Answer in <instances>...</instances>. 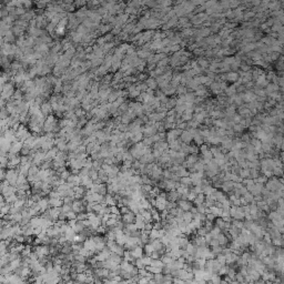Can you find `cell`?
I'll list each match as a JSON object with an SVG mask.
<instances>
[{"label": "cell", "instance_id": "obj_1", "mask_svg": "<svg viewBox=\"0 0 284 284\" xmlns=\"http://www.w3.org/2000/svg\"><path fill=\"white\" fill-rule=\"evenodd\" d=\"M264 188L271 191V192H273V191H276V190H283V183H281L279 181V179L273 175V177L267 179V181L264 183Z\"/></svg>", "mask_w": 284, "mask_h": 284}, {"label": "cell", "instance_id": "obj_2", "mask_svg": "<svg viewBox=\"0 0 284 284\" xmlns=\"http://www.w3.org/2000/svg\"><path fill=\"white\" fill-rule=\"evenodd\" d=\"M18 175H19L18 169H16V168H10V169L6 172V179H5V180H7L8 182H9V184L15 186L16 183H17Z\"/></svg>", "mask_w": 284, "mask_h": 284}, {"label": "cell", "instance_id": "obj_3", "mask_svg": "<svg viewBox=\"0 0 284 284\" xmlns=\"http://www.w3.org/2000/svg\"><path fill=\"white\" fill-rule=\"evenodd\" d=\"M230 216L232 219H235V220H244V212L242 205L240 207H231L230 208Z\"/></svg>", "mask_w": 284, "mask_h": 284}, {"label": "cell", "instance_id": "obj_4", "mask_svg": "<svg viewBox=\"0 0 284 284\" xmlns=\"http://www.w3.org/2000/svg\"><path fill=\"white\" fill-rule=\"evenodd\" d=\"M165 204H167V199H165V198H162L160 197V195L154 198V204H153V207L157 209L159 212H161L162 210L165 209Z\"/></svg>", "mask_w": 284, "mask_h": 284}, {"label": "cell", "instance_id": "obj_5", "mask_svg": "<svg viewBox=\"0 0 284 284\" xmlns=\"http://www.w3.org/2000/svg\"><path fill=\"white\" fill-rule=\"evenodd\" d=\"M22 147H23V143H22L20 140H16V141L11 142L9 153H10V154H18V153H20V151H21Z\"/></svg>", "mask_w": 284, "mask_h": 284}, {"label": "cell", "instance_id": "obj_6", "mask_svg": "<svg viewBox=\"0 0 284 284\" xmlns=\"http://www.w3.org/2000/svg\"><path fill=\"white\" fill-rule=\"evenodd\" d=\"M21 157H19L18 154H10L8 157V167L9 168H17L20 164Z\"/></svg>", "mask_w": 284, "mask_h": 284}, {"label": "cell", "instance_id": "obj_7", "mask_svg": "<svg viewBox=\"0 0 284 284\" xmlns=\"http://www.w3.org/2000/svg\"><path fill=\"white\" fill-rule=\"evenodd\" d=\"M121 220L124 224H128V223H133L135 220V214L132 211H128L127 213L124 214H121Z\"/></svg>", "mask_w": 284, "mask_h": 284}, {"label": "cell", "instance_id": "obj_8", "mask_svg": "<svg viewBox=\"0 0 284 284\" xmlns=\"http://www.w3.org/2000/svg\"><path fill=\"white\" fill-rule=\"evenodd\" d=\"M177 204L180 209H182L183 211H190L191 208L193 207V203L189 200H178Z\"/></svg>", "mask_w": 284, "mask_h": 284}, {"label": "cell", "instance_id": "obj_9", "mask_svg": "<svg viewBox=\"0 0 284 284\" xmlns=\"http://www.w3.org/2000/svg\"><path fill=\"white\" fill-rule=\"evenodd\" d=\"M211 195L213 197L214 201H218V202H223L224 200H226V199H228V197L225 195V192L220 191V190H218V189H215L214 192L212 193Z\"/></svg>", "mask_w": 284, "mask_h": 284}, {"label": "cell", "instance_id": "obj_10", "mask_svg": "<svg viewBox=\"0 0 284 284\" xmlns=\"http://www.w3.org/2000/svg\"><path fill=\"white\" fill-rule=\"evenodd\" d=\"M180 139H181V141H182V142L190 144V143L192 142V140H193V137H192V134L190 133L189 130L186 129V130H183L182 133L180 134Z\"/></svg>", "mask_w": 284, "mask_h": 284}, {"label": "cell", "instance_id": "obj_11", "mask_svg": "<svg viewBox=\"0 0 284 284\" xmlns=\"http://www.w3.org/2000/svg\"><path fill=\"white\" fill-rule=\"evenodd\" d=\"M37 204H38V207H39L40 213H44V211H47L48 209H49V207H50L49 200H48V199H42V198L37 202Z\"/></svg>", "mask_w": 284, "mask_h": 284}, {"label": "cell", "instance_id": "obj_12", "mask_svg": "<svg viewBox=\"0 0 284 284\" xmlns=\"http://www.w3.org/2000/svg\"><path fill=\"white\" fill-rule=\"evenodd\" d=\"M242 100H243V102L250 103V102L256 100V95L252 91H246L244 95H242Z\"/></svg>", "mask_w": 284, "mask_h": 284}, {"label": "cell", "instance_id": "obj_13", "mask_svg": "<svg viewBox=\"0 0 284 284\" xmlns=\"http://www.w3.org/2000/svg\"><path fill=\"white\" fill-rule=\"evenodd\" d=\"M233 181H230V180H226V181H223L222 184H221V189H222L223 192L230 193L232 190H233Z\"/></svg>", "mask_w": 284, "mask_h": 284}, {"label": "cell", "instance_id": "obj_14", "mask_svg": "<svg viewBox=\"0 0 284 284\" xmlns=\"http://www.w3.org/2000/svg\"><path fill=\"white\" fill-rule=\"evenodd\" d=\"M237 258H239V255L235 254L234 252H230V253L225 254V263H226V265H230V264H233V263H235V262H237Z\"/></svg>", "mask_w": 284, "mask_h": 284}, {"label": "cell", "instance_id": "obj_15", "mask_svg": "<svg viewBox=\"0 0 284 284\" xmlns=\"http://www.w3.org/2000/svg\"><path fill=\"white\" fill-rule=\"evenodd\" d=\"M216 240L219 242V245H221V246H226V244L229 243V239L222 231L216 235Z\"/></svg>", "mask_w": 284, "mask_h": 284}, {"label": "cell", "instance_id": "obj_16", "mask_svg": "<svg viewBox=\"0 0 284 284\" xmlns=\"http://www.w3.org/2000/svg\"><path fill=\"white\" fill-rule=\"evenodd\" d=\"M255 81H256V86L260 88H264L266 86V84L269 83L267 82V79H266V77L264 73H262V74H260L256 79H255Z\"/></svg>", "mask_w": 284, "mask_h": 284}, {"label": "cell", "instance_id": "obj_17", "mask_svg": "<svg viewBox=\"0 0 284 284\" xmlns=\"http://www.w3.org/2000/svg\"><path fill=\"white\" fill-rule=\"evenodd\" d=\"M167 200L177 202L178 200H180V194L177 192V190H171V191H169V193L167 194Z\"/></svg>", "mask_w": 284, "mask_h": 284}, {"label": "cell", "instance_id": "obj_18", "mask_svg": "<svg viewBox=\"0 0 284 284\" xmlns=\"http://www.w3.org/2000/svg\"><path fill=\"white\" fill-rule=\"evenodd\" d=\"M98 180L100 181L101 183H107L108 182V180H109V177H108V173H107L103 169H100L98 171Z\"/></svg>", "mask_w": 284, "mask_h": 284}, {"label": "cell", "instance_id": "obj_19", "mask_svg": "<svg viewBox=\"0 0 284 284\" xmlns=\"http://www.w3.org/2000/svg\"><path fill=\"white\" fill-rule=\"evenodd\" d=\"M48 200H49V204H50L51 207H53V208H59L63 203L61 198H49Z\"/></svg>", "mask_w": 284, "mask_h": 284}, {"label": "cell", "instance_id": "obj_20", "mask_svg": "<svg viewBox=\"0 0 284 284\" xmlns=\"http://www.w3.org/2000/svg\"><path fill=\"white\" fill-rule=\"evenodd\" d=\"M189 242H190V240L188 239V235H186V234H181V235L179 237V248L186 249V246L188 245Z\"/></svg>", "mask_w": 284, "mask_h": 284}, {"label": "cell", "instance_id": "obj_21", "mask_svg": "<svg viewBox=\"0 0 284 284\" xmlns=\"http://www.w3.org/2000/svg\"><path fill=\"white\" fill-rule=\"evenodd\" d=\"M131 253L135 259H138V258H142V256H143V253H144V252H143V248H142V246L137 245V246H134V248L131 250Z\"/></svg>", "mask_w": 284, "mask_h": 284}, {"label": "cell", "instance_id": "obj_22", "mask_svg": "<svg viewBox=\"0 0 284 284\" xmlns=\"http://www.w3.org/2000/svg\"><path fill=\"white\" fill-rule=\"evenodd\" d=\"M181 143H182L181 139H180V140H179V139H175L174 141H172V142H170V143H169V149L174 150V151H180Z\"/></svg>", "mask_w": 284, "mask_h": 284}, {"label": "cell", "instance_id": "obj_23", "mask_svg": "<svg viewBox=\"0 0 284 284\" xmlns=\"http://www.w3.org/2000/svg\"><path fill=\"white\" fill-rule=\"evenodd\" d=\"M197 248H198L197 245H195V244H194L192 241H191V242H189V243H188V245L186 246V252H188L190 255L195 256V253H197Z\"/></svg>", "mask_w": 284, "mask_h": 284}, {"label": "cell", "instance_id": "obj_24", "mask_svg": "<svg viewBox=\"0 0 284 284\" xmlns=\"http://www.w3.org/2000/svg\"><path fill=\"white\" fill-rule=\"evenodd\" d=\"M239 73L237 72H233V71H231V72H229L228 74H225V80L230 81V82H237V80H239Z\"/></svg>", "mask_w": 284, "mask_h": 284}, {"label": "cell", "instance_id": "obj_25", "mask_svg": "<svg viewBox=\"0 0 284 284\" xmlns=\"http://www.w3.org/2000/svg\"><path fill=\"white\" fill-rule=\"evenodd\" d=\"M146 84L148 86V88L149 89H151V90H156L157 89V87H158V82H157V80L154 79V78H147V80H146Z\"/></svg>", "mask_w": 284, "mask_h": 284}, {"label": "cell", "instance_id": "obj_26", "mask_svg": "<svg viewBox=\"0 0 284 284\" xmlns=\"http://www.w3.org/2000/svg\"><path fill=\"white\" fill-rule=\"evenodd\" d=\"M151 55H152V53H151V51L147 50V49H143V48H142V50H140V51H138V52H137L138 58L142 59V60H143V59H148Z\"/></svg>", "mask_w": 284, "mask_h": 284}, {"label": "cell", "instance_id": "obj_27", "mask_svg": "<svg viewBox=\"0 0 284 284\" xmlns=\"http://www.w3.org/2000/svg\"><path fill=\"white\" fill-rule=\"evenodd\" d=\"M84 224H83V222L82 221H80V220H77V222H76V224L72 226V229L74 230V232L76 233H81L82 231L84 230Z\"/></svg>", "mask_w": 284, "mask_h": 284}, {"label": "cell", "instance_id": "obj_28", "mask_svg": "<svg viewBox=\"0 0 284 284\" xmlns=\"http://www.w3.org/2000/svg\"><path fill=\"white\" fill-rule=\"evenodd\" d=\"M204 200H205V195H204L203 193H198L195 198H194V200L192 201V203L195 204V205H199V204L204 203Z\"/></svg>", "mask_w": 284, "mask_h": 284}, {"label": "cell", "instance_id": "obj_29", "mask_svg": "<svg viewBox=\"0 0 284 284\" xmlns=\"http://www.w3.org/2000/svg\"><path fill=\"white\" fill-rule=\"evenodd\" d=\"M265 92L266 95H269V93H271V92H274V91H279V86H277L276 83H267L265 86Z\"/></svg>", "mask_w": 284, "mask_h": 284}, {"label": "cell", "instance_id": "obj_30", "mask_svg": "<svg viewBox=\"0 0 284 284\" xmlns=\"http://www.w3.org/2000/svg\"><path fill=\"white\" fill-rule=\"evenodd\" d=\"M224 92H225L226 97H232V95H237V87H235L234 84L230 86V87H226Z\"/></svg>", "mask_w": 284, "mask_h": 284}, {"label": "cell", "instance_id": "obj_31", "mask_svg": "<svg viewBox=\"0 0 284 284\" xmlns=\"http://www.w3.org/2000/svg\"><path fill=\"white\" fill-rule=\"evenodd\" d=\"M151 244H152V246H153V249H154V251H160L161 249L164 248V245L162 244V242H161L159 239L153 240L152 242H151Z\"/></svg>", "mask_w": 284, "mask_h": 284}, {"label": "cell", "instance_id": "obj_32", "mask_svg": "<svg viewBox=\"0 0 284 284\" xmlns=\"http://www.w3.org/2000/svg\"><path fill=\"white\" fill-rule=\"evenodd\" d=\"M182 219H183V221H184V223H186V224H189V223L192 221L193 215H192V213H191L190 211H184V212H183V214H182Z\"/></svg>", "mask_w": 284, "mask_h": 284}, {"label": "cell", "instance_id": "obj_33", "mask_svg": "<svg viewBox=\"0 0 284 284\" xmlns=\"http://www.w3.org/2000/svg\"><path fill=\"white\" fill-rule=\"evenodd\" d=\"M164 183H165V190H167V191L175 190V182L173 181V180H171V179H169V180H164Z\"/></svg>", "mask_w": 284, "mask_h": 284}, {"label": "cell", "instance_id": "obj_34", "mask_svg": "<svg viewBox=\"0 0 284 284\" xmlns=\"http://www.w3.org/2000/svg\"><path fill=\"white\" fill-rule=\"evenodd\" d=\"M242 198H243L244 200L246 201V203H248V204H249V203H251V202H253V201H254V195H253V194H252L251 192H249V191H248V192L244 193L243 195H242Z\"/></svg>", "mask_w": 284, "mask_h": 284}, {"label": "cell", "instance_id": "obj_35", "mask_svg": "<svg viewBox=\"0 0 284 284\" xmlns=\"http://www.w3.org/2000/svg\"><path fill=\"white\" fill-rule=\"evenodd\" d=\"M163 279H164V274L161 272V273H156L153 275V281L154 283H163Z\"/></svg>", "mask_w": 284, "mask_h": 284}, {"label": "cell", "instance_id": "obj_36", "mask_svg": "<svg viewBox=\"0 0 284 284\" xmlns=\"http://www.w3.org/2000/svg\"><path fill=\"white\" fill-rule=\"evenodd\" d=\"M197 62H198V65H199V67H201L202 69H207V68L209 67V65H210L208 60L204 59V58H200Z\"/></svg>", "mask_w": 284, "mask_h": 284}, {"label": "cell", "instance_id": "obj_37", "mask_svg": "<svg viewBox=\"0 0 284 284\" xmlns=\"http://www.w3.org/2000/svg\"><path fill=\"white\" fill-rule=\"evenodd\" d=\"M244 129H245V128L240 123H234L233 128H232V130L234 131V133H237V134H239V133H242Z\"/></svg>", "mask_w": 284, "mask_h": 284}, {"label": "cell", "instance_id": "obj_38", "mask_svg": "<svg viewBox=\"0 0 284 284\" xmlns=\"http://www.w3.org/2000/svg\"><path fill=\"white\" fill-rule=\"evenodd\" d=\"M193 140H194V142H195V144L199 147H200L202 143H204V138L200 134V133H198L197 135H194V137H193Z\"/></svg>", "mask_w": 284, "mask_h": 284}, {"label": "cell", "instance_id": "obj_39", "mask_svg": "<svg viewBox=\"0 0 284 284\" xmlns=\"http://www.w3.org/2000/svg\"><path fill=\"white\" fill-rule=\"evenodd\" d=\"M211 252L213 253V254L216 256L218 254H220V253H222V250H223V246H221V245H215V246H211Z\"/></svg>", "mask_w": 284, "mask_h": 284}, {"label": "cell", "instance_id": "obj_40", "mask_svg": "<svg viewBox=\"0 0 284 284\" xmlns=\"http://www.w3.org/2000/svg\"><path fill=\"white\" fill-rule=\"evenodd\" d=\"M50 111H51L50 104H49V103H44V104H42V108H41V113H42L44 116H47Z\"/></svg>", "mask_w": 284, "mask_h": 284}, {"label": "cell", "instance_id": "obj_41", "mask_svg": "<svg viewBox=\"0 0 284 284\" xmlns=\"http://www.w3.org/2000/svg\"><path fill=\"white\" fill-rule=\"evenodd\" d=\"M150 265L151 266H156V267H161L162 269V266H163V262L161 261V259H152V261H151V263H150Z\"/></svg>", "mask_w": 284, "mask_h": 284}, {"label": "cell", "instance_id": "obj_42", "mask_svg": "<svg viewBox=\"0 0 284 284\" xmlns=\"http://www.w3.org/2000/svg\"><path fill=\"white\" fill-rule=\"evenodd\" d=\"M149 237H151V239H153V240H156V239H160L159 230H156V229L151 230V231H150V233H149Z\"/></svg>", "mask_w": 284, "mask_h": 284}, {"label": "cell", "instance_id": "obj_43", "mask_svg": "<svg viewBox=\"0 0 284 284\" xmlns=\"http://www.w3.org/2000/svg\"><path fill=\"white\" fill-rule=\"evenodd\" d=\"M171 175H172V172L169 170V168H165L163 171H162V179H164V180L171 179Z\"/></svg>", "mask_w": 284, "mask_h": 284}, {"label": "cell", "instance_id": "obj_44", "mask_svg": "<svg viewBox=\"0 0 284 284\" xmlns=\"http://www.w3.org/2000/svg\"><path fill=\"white\" fill-rule=\"evenodd\" d=\"M180 183H182V184H184V186H192V182H191L190 177H182V178H180Z\"/></svg>", "mask_w": 284, "mask_h": 284}, {"label": "cell", "instance_id": "obj_45", "mask_svg": "<svg viewBox=\"0 0 284 284\" xmlns=\"http://www.w3.org/2000/svg\"><path fill=\"white\" fill-rule=\"evenodd\" d=\"M207 233H209V230L205 228L204 225H201L199 229H197V234L198 235H202V237H204Z\"/></svg>", "mask_w": 284, "mask_h": 284}, {"label": "cell", "instance_id": "obj_46", "mask_svg": "<svg viewBox=\"0 0 284 284\" xmlns=\"http://www.w3.org/2000/svg\"><path fill=\"white\" fill-rule=\"evenodd\" d=\"M231 224H233L234 226H237V229H243V221L242 220H235V219H233L232 221H231Z\"/></svg>", "mask_w": 284, "mask_h": 284}, {"label": "cell", "instance_id": "obj_47", "mask_svg": "<svg viewBox=\"0 0 284 284\" xmlns=\"http://www.w3.org/2000/svg\"><path fill=\"white\" fill-rule=\"evenodd\" d=\"M220 232H221V229H220V228H218L216 225H214L211 230H210V234H211L213 237H216V235H218Z\"/></svg>", "mask_w": 284, "mask_h": 284}, {"label": "cell", "instance_id": "obj_48", "mask_svg": "<svg viewBox=\"0 0 284 284\" xmlns=\"http://www.w3.org/2000/svg\"><path fill=\"white\" fill-rule=\"evenodd\" d=\"M218 256V259H216V261H218L221 265H225L226 263H225V255L224 254H222V253H220V254H218L216 255Z\"/></svg>", "mask_w": 284, "mask_h": 284}, {"label": "cell", "instance_id": "obj_49", "mask_svg": "<svg viewBox=\"0 0 284 284\" xmlns=\"http://www.w3.org/2000/svg\"><path fill=\"white\" fill-rule=\"evenodd\" d=\"M240 140L244 143H249L251 140V135H250V133H244L240 137Z\"/></svg>", "mask_w": 284, "mask_h": 284}, {"label": "cell", "instance_id": "obj_50", "mask_svg": "<svg viewBox=\"0 0 284 284\" xmlns=\"http://www.w3.org/2000/svg\"><path fill=\"white\" fill-rule=\"evenodd\" d=\"M273 175L274 177H282V167H275L273 168Z\"/></svg>", "mask_w": 284, "mask_h": 284}, {"label": "cell", "instance_id": "obj_51", "mask_svg": "<svg viewBox=\"0 0 284 284\" xmlns=\"http://www.w3.org/2000/svg\"><path fill=\"white\" fill-rule=\"evenodd\" d=\"M142 261H143V263H144V265H150V263H151V261H152V258L151 256H149V255H143L141 258Z\"/></svg>", "mask_w": 284, "mask_h": 284}, {"label": "cell", "instance_id": "obj_52", "mask_svg": "<svg viewBox=\"0 0 284 284\" xmlns=\"http://www.w3.org/2000/svg\"><path fill=\"white\" fill-rule=\"evenodd\" d=\"M250 175L252 179H256L260 175V172L258 169H250Z\"/></svg>", "mask_w": 284, "mask_h": 284}, {"label": "cell", "instance_id": "obj_53", "mask_svg": "<svg viewBox=\"0 0 284 284\" xmlns=\"http://www.w3.org/2000/svg\"><path fill=\"white\" fill-rule=\"evenodd\" d=\"M207 207H205V204L202 203V204H199V205H197V210L199 213H205L207 212Z\"/></svg>", "mask_w": 284, "mask_h": 284}, {"label": "cell", "instance_id": "obj_54", "mask_svg": "<svg viewBox=\"0 0 284 284\" xmlns=\"http://www.w3.org/2000/svg\"><path fill=\"white\" fill-rule=\"evenodd\" d=\"M215 218H216V216H215V215L213 214V213H211V212H208V213H205V219H207L208 221H211V222H213V221L215 220Z\"/></svg>", "mask_w": 284, "mask_h": 284}, {"label": "cell", "instance_id": "obj_55", "mask_svg": "<svg viewBox=\"0 0 284 284\" xmlns=\"http://www.w3.org/2000/svg\"><path fill=\"white\" fill-rule=\"evenodd\" d=\"M195 195H197V193H195V192H193L192 190L190 189L189 193H188V200L191 201V202H192V201L194 200V198H195Z\"/></svg>", "mask_w": 284, "mask_h": 284}, {"label": "cell", "instance_id": "obj_56", "mask_svg": "<svg viewBox=\"0 0 284 284\" xmlns=\"http://www.w3.org/2000/svg\"><path fill=\"white\" fill-rule=\"evenodd\" d=\"M261 172H262V174L265 175L267 179L271 178V177H273V172H272V170H264V171H261Z\"/></svg>", "mask_w": 284, "mask_h": 284}, {"label": "cell", "instance_id": "obj_57", "mask_svg": "<svg viewBox=\"0 0 284 284\" xmlns=\"http://www.w3.org/2000/svg\"><path fill=\"white\" fill-rule=\"evenodd\" d=\"M6 172L7 171H5L4 168L0 167V181H4L5 179H6Z\"/></svg>", "mask_w": 284, "mask_h": 284}, {"label": "cell", "instance_id": "obj_58", "mask_svg": "<svg viewBox=\"0 0 284 284\" xmlns=\"http://www.w3.org/2000/svg\"><path fill=\"white\" fill-rule=\"evenodd\" d=\"M150 256H151V258H152V259L154 260V259H160L161 255H160V253H159L158 251H153L152 253L150 254Z\"/></svg>", "mask_w": 284, "mask_h": 284}, {"label": "cell", "instance_id": "obj_59", "mask_svg": "<svg viewBox=\"0 0 284 284\" xmlns=\"http://www.w3.org/2000/svg\"><path fill=\"white\" fill-rule=\"evenodd\" d=\"M6 203H7V202H6V199H5V197L1 194V192H0V208L4 207Z\"/></svg>", "mask_w": 284, "mask_h": 284}, {"label": "cell", "instance_id": "obj_60", "mask_svg": "<svg viewBox=\"0 0 284 284\" xmlns=\"http://www.w3.org/2000/svg\"><path fill=\"white\" fill-rule=\"evenodd\" d=\"M171 180H173L174 182H180V177H179L178 174H175V173H172Z\"/></svg>", "mask_w": 284, "mask_h": 284}, {"label": "cell", "instance_id": "obj_61", "mask_svg": "<svg viewBox=\"0 0 284 284\" xmlns=\"http://www.w3.org/2000/svg\"><path fill=\"white\" fill-rule=\"evenodd\" d=\"M260 2H261V0H254V1H253V4H254L255 6H256V5H260Z\"/></svg>", "mask_w": 284, "mask_h": 284}]
</instances>
